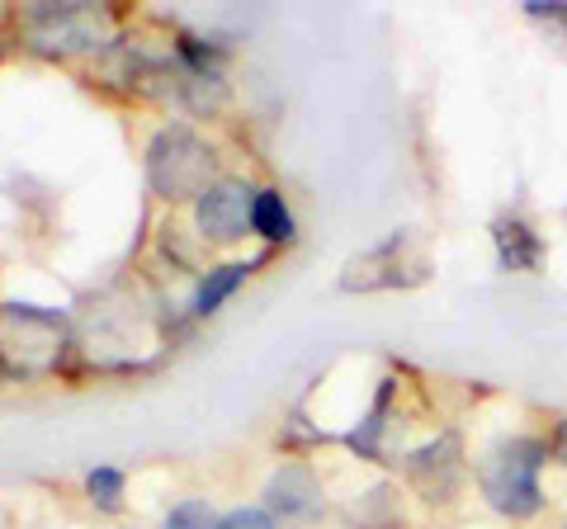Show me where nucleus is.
<instances>
[{"mask_svg": "<svg viewBox=\"0 0 567 529\" xmlns=\"http://www.w3.org/2000/svg\"><path fill=\"white\" fill-rule=\"evenodd\" d=\"M554 464L548 454V435L539 431H511L496 445H487L473 464V483L477 497L492 516H502L511 525H529L548 510V491H544V468Z\"/></svg>", "mask_w": 567, "mask_h": 529, "instance_id": "1", "label": "nucleus"}, {"mask_svg": "<svg viewBox=\"0 0 567 529\" xmlns=\"http://www.w3.org/2000/svg\"><path fill=\"white\" fill-rule=\"evenodd\" d=\"M66 355V322L58 312L10 303L0 308V360L20 378H43Z\"/></svg>", "mask_w": 567, "mask_h": 529, "instance_id": "2", "label": "nucleus"}, {"mask_svg": "<svg viewBox=\"0 0 567 529\" xmlns=\"http://www.w3.org/2000/svg\"><path fill=\"white\" fill-rule=\"evenodd\" d=\"M213 147L189 128H162L147 147V180L162 199H199L213 185Z\"/></svg>", "mask_w": 567, "mask_h": 529, "instance_id": "3", "label": "nucleus"}, {"mask_svg": "<svg viewBox=\"0 0 567 529\" xmlns=\"http://www.w3.org/2000/svg\"><path fill=\"white\" fill-rule=\"evenodd\" d=\"M114 33V14L104 6L66 0V6H29L24 10V39L33 52L48 58H71V52H91Z\"/></svg>", "mask_w": 567, "mask_h": 529, "instance_id": "4", "label": "nucleus"}, {"mask_svg": "<svg viewBox=\"0 0 567 529\" xmlns=\"http://www.w3.org/2000/svg\"><path fill=\"white\" fill-rule=\"evenodd\" d=\"M431 279V260L412 241V232H393L388 241H379L374 251L354 256L341 274L346 293H383V289H416Z\"/></svg>", "mask_w": 567, "mask_h": 529, "instance_id": "5", "label": "nucleus"}, {"mask_svg": "<svg viewBox=\"0 0 567 529\" xmlns=\"http://www.w3.org/2000/svg\"><path fill=\"white\" fill-rule=\"evenodd\" d=\"M251 208H256V189L246 180H213L199 199H194V222L208 241H241L251 227Z\"/></svg>", "mask_w": 567, "mask_h": 529, "instance_id": "6", "label": "nucleus"}, {"mask_svg": "<svg viewBox=\"0 0 567 529\" xmlns=\"http://www.w3.org/2000/svg\"><path fill=\"white\" fill-rule=\"evenodd\" d=\"M402 468H406V478L421 487L425 501H450L458 483H464V445H458L454 431H445V435H435L431 445L402 454Z\"/></svg>", "mask_w": 567, "mask_h": 529, "instance_id": "7", "label": "nucleus"}, {"mask_svg": "<svg viewBox=\"0 0 567 529\" xmlns=\"http://www.w3.org/2000/svg\"><path fill=\"white\" fill-rule=\"evenodd\" d=\"M265 510L270 516H284L293 525H308L327 510V497H322V483H317V473L308 464H284L270 487H265Z\"/></svg>", "mask_w": 567, "mask_h": 529, "instance_id": "8", "label": "nucleus"}, {"mask_svg": "<svg viewBox=\"0 0 567 529\" xmlns=\"http://www.w3.org/2000/svg\"><path fill=\"white\" fill-rule=\"evenodd\" d=\"M492 251L502 274H539L544 264V232L525 214L492 218Z\"/></svg>", "mask_w": 567, "mask_h": 529, "instance_id": "9", "label": "nucleus"}, {"mask_svg": "<svg viewBox=\"0 0 567 529\" xmlns=\"http://www.w3.org/2000/svg\"><path fill=\"white\" fill-rule=\"evenodd\" d=\"M246 274H251V264H241V260H233V264H213V270L199 279V293H194V312H199V317L218 312L227 298L241 289V279H246Z\"/></svg>", "mask_w": 567, "mask_h": 529, "instance_id": "10", "label": "nucleus"}, {"mask_svg": "<svg viewBox=\"0 0 567 529\" xmlns=\"http://www.w3.org/2000/svg\"><path fill=\"white\" fill-rule=\"evenodd\" d=\"M251 232H260L265 241H293V214H289V204H284L279 189H256Z\"/></svg>", "mask_w": 567, "mask_h": 529, "instance_id": "11", "label": "nucleus"}, {"mask_svg": "<svg viewBox=\"0 0 567 529\" xmlns=\"http://www.w3.org/2000/svg\"><path fill=\"white\" fill-rule=\"evenodd\" d=\"M162 529H223V520H218V510H213L208 501L189 497V501L166 510V525Z\"/></svg>", "mask_w": 567, "mask_h": 529, "instance_id": "12", "label": "nucleus"}, {"mask_svg": "<svg viewBox=\"0 0 567 529\" xmlns=\"http://www.w3.org/2000/svg\"><path fill=\"white\" fill-rule=\"evenodd\" d=\"M85 491H91V501H95L100 510H118L123 473H118V468H91V478H85Z\"/></svg>", "mask_w": 567, "mask_h": 529, "instance_id": "13", "label": "nucleus"}, {"mask_svg": "<svg viewBox=\"0 0 567 529\" xmlns=\"http://www.w3.org/2000/svg\"><path fill=\"white\" fill-rule=\"evenodd\" d=\"M529 20H539V24H548V29H558V39L567 43V0H525L520 6Z\"/></svg>", "mask_w": 567, "mask_h": 529, "instance_id": "14", "label": "nucleus"}, {"mask_svg": "<svg viewBox=\"0 0 567 529\" xmlns=\"http://www.w3.org/2000/svg\"><path fill=\"white\" fill-rule=\"evenodd\" d=\"M223 529H279V520L265 506H241L233 516H223Z\"/></svg>", "mask_w": 567, "mask_h": 529, "instance_id": "15", "label": "nucleus"}, {"mask_svg": "<svg viewBox=\"0 0 567 529\" xmlns=\"http://www.w3.org/2000/svg\"><path fill=\"white\" fill-rule=\"evenodd\" d=\"M544 435H548V454H554V464L567 473V412H563Z\"/></svg>", "mask_w": 567, "mask_h": 529, "instance_id": "16", "label": "nucleus"}]
</instances>
